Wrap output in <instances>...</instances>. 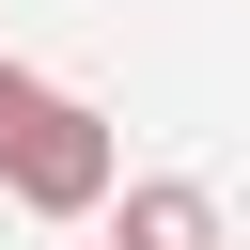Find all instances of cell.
I'll list each match as a JSON object with an SVG mask.
<instances>
[{"instance_id":"6da1fadb","label":"cell","mask_w":250,"mask_h":250,"mask_svg":"<svg viewBox=\"0 0 250 250\" xmlns=\"http://www.w3.org/2000/svg\"><path fill=\"white\" fill-rule=\"evenodd\" d=\"M109 234H125V250H219V188H188V172H141Z\"/></svg>"},{"instance_id":"7a4b0ae2","label":"cell","mask_w":250,"mask_h":250,"mask_svg":"<svg viewBox=\"0 0 250 250\" xmlns=\"http://www.w3.org/2000/svg\"><path fill=\"white\" fill-rule=\"evenodd\" d=\"M47 109H62V78H31V62H0V172L31 156V125H47Z\"/></svg>"}]
</instances>
